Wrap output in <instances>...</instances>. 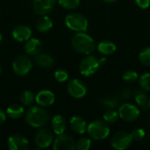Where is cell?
<instances>
[{"mask_svg": "<svg viewBox=\"0 0 150 150\" xmlns=\"http://www.w3.org/2000/svg\"><path fill=\"white\" fill-rule=\"evenodd\" d=\"M71 46L75 51L83 54H91L96 49L94 40L85 32H77L71 38Z\"/></svg>", "mask_w": 150, "mask_h": 150, "instance_id": "6da1fadb", "label": "cell"}, {"mask_svg": "<svg viewBox=\"0 0 150 150\" xmlns=\"http://www.w3.org/2000/svg\"><path fill=\"white\" fill-rule=\"evenodd\" d=\"M48 120L49 113L42 106H32L25 112V121L32 127H43Z\"/></svg>", "mask_w": 150, "mask_h": 150, "instance_id": "7a4b0ae2", "label": "cell"}, {"mask_svg": "<svg viewBox=\"0 0 150 150\" xmlns=\"http://www.w3.org/2000/svg\"><path fill=\"white\" fill-rule=\"evenodd\" d=\"M87 134L88 135L97 141L105 140L110 134V127L108 123L105 120H96L91 121L87 126Z\"/></svg>", "mask_w": 150, "mask_h": 150, "instance_id": "3957f363", "label": "cell"}, {"mask_svg": "<svg viewBox=\"0 0 150 150\" xmlns=\"http://www.w3.org/2000/svg\"><path fill=\"white\" fill-rule=\"evenodd\" d=\"M105 62V58L98 60L97 57L88 54L79 63V71L84 76H91L94 75L99 69V67Z\"/></svg>", "mask_w": 150, "mask_h": 150, "instance_id": "277c9868", "label": "cell"}, {"mask_svg": "<svg viewBox=\"0 0 150 150\" xmlns=\"http://www.w3.org/2000/svg\"><path fill=\"white\" fill-rule=\"evenodd\" d=\"M65 24L70 30L77 32H85L88 28L87 18L80 13L73 12L67 15L65 18Z\"/></svg>", "mask_w": 150, "mask_h": 150, "instance_id": "5b68a950", "label": "cell"}, {"mask_svg": "<svg viewBox=\"0 0 150 150\" xmlns=\"http://www.w3.org/2000/svg\"><path fill=\"white\" fill-rule=\"evenodd\" d=\"M118 112L120 118L127 122H133L136 120L141 114L139 107L130 103H124L120 106Z\"/></svg>", "mask_w": 150, "mask_h": 150, "instance_id": "8992f818", "label": "cell"}, {"mask_svg": "<svg viewBox=\"0 0 150 150\" xmlns=\"http://www.w3.org/2000/svg\"><path fill=\"white\" fill-rule=\"evenodd\" d=\"M33 62L29 57L25 55H19L16 57L12 62V69L14 73L19 76L27 75L32 69Z\"/></svg>", "mask_w": 150, "mask_h": 150, "instance_id": "52a82bcc", "label": "cell"}, {"mask_svg": "<svg viewBox=\"0 0 150 150\" xmlns=\"http://www.w3.org/2000/svg\"><path fill=\"white\" fill-rule=\"evenodd\" d=\"M133 142L134 141L132 139L131 134L127 132L120 131V132L116 133L112 136L111 140V144L114 149L125 150L131 146Z\"/></svg>", "mask_w": 150, "mask_h": 150, "instance_id": "ba28073f", "label": "cell"}, {"mask_svg": "<svg viewBox=\"0 0 150 150\" xmlns=\"http://www.w3.org/2000/svg\"><path fill=\"white\" fill-rule=\"evenodd\" d=\"M87 87L83 82L79 79H72L67 85V91L74 98H82L87 94Z\"/></svg>", "mask_w": 150, "mask_h": 150, "instance_id": "9c48e42d", "label": "cell"}, {"mask_svg": "<svg viewBox=\"0 0 150 150\" xmlns=\"http://www.w3.org/2000/svg\"><path fill=\"white\" fill-rule=\"evenodd\" d=\"M35 144L39 149H47L48 148L54 141L52 132L47 128L40 127L35 134Z\"/></svg>", "mask_w": 150, "mask_h": 150, "instance_id": "30bf717a", "label": "cell"}, {"mask_svg": "<svg viewBox=\"0 0 150 150\" xmlns=\"http://www.w3.org/2000/svg\"><path fill=\"white\" fill-rule=\"evenodd\" d=\"M53 149L54 150H74L76 149V142L71 136L62 134L57 135L54 141Z\"/></svg>", "mask_w": 150, "mask_h": 150, "instance_id": "8fae6325", "label": "cell"}, {"mask_svg": "<svg viewBox=\"0 0 150 150\" xmlns=\"http://www.w3.org/2000/svg\"><path fill=\"white\" fill-rule=\"evenodd\" d=\"M7 146L11 150H25L29 147V141L23 135L14 134L8 138Z\"/></svg>", "mask_w": 150, "mask_h": 150, "instance_id": "7c38bea8", "label": "cell"}, {"mask_svg": "<svg viewBox=\"0 0 150 150\" xmlns=\"http://www.w3.org/2000/svg\"><path fill=\"white\" fill-rule=\"evenodd\" d=\"M55 4V0H33V7L34 11L40 16L50 13Z\"/></svg>", "mask_w": 150, "mask_h": 150, "instance_id": "4fadbf2b", "label": "cell"}, {"mask_svg": "<svg viewBox=\"0 0 150 150\" xmlns=\"http://www.w3.org/2000/svg\"><path fill=\"white\" fill-rule=\"evenodd\" d=\"M55 96L54 94L48 90H42L37 93L35 96L36 103L42 107H48L54 103Z\"/></svg>", "mask_w": 150, "mask_h": 150, "instance_id": "5bb4252c", "label": "cell"}, {"mask_svg": "<svg viewBox=\"0 0 150 150\" xmlns=\"http://www.w3.org/2000/svg\"><path fill=\"white\" fill-rule=\"evenodd\" d=\"M11 35L14 40L17 41L22 42V41H26L29 40L32 36V29L25 25H19L14 27L12 30Z\"/></svg>", "mask_w": 150, "mask_h": 150, "instance_id": "9a60e30c", "label": "cell"}, {"mask_svg": "<svg viewBox=\"0 0 150 150\" xmlns=\"http://www.w3.org/2000/svg\"><path fill=\"white\" fill-rule=\"evenodd\" d=\"M42 44L39 39L30 38L26 40L25 44V51L27 54L32 56H36L38 54L41 52Z\"/></svg>", "mask_w": 150, "mask_h": 150, "instance_id": "2e32d148", "label": "cell"}, {"mask_svg": "<svg viewBox=\"0 0 150 150\" xmlns=\"http://www.w3.org/2000/svg\"><path fill=\"white\" fill-rule=\"evenodd\" d=\"M69 125L71 129L78 134H83L87 131V123L85 120L80 116H74L70 119Z\"/></svg>", "mask_w": 150, "mask_h": 150, "instance_id": "e0dca14e", "label": "cell"}, {"mask_svg": "<svg viewBox=\"0 0 150 150\" xmlns=\"http://www.w3.org/2000/svg\"><path fill=\"white\" fill-rule=\"evenodd\" d=\"M52 128L56 135L64 134L67 129V123L65 119L62 115H55L52 120Z\"/></svg>", "mask_w": 150, "mask_h": 150, "instance_id": "ac0fdd59", "label": "cell"}, {"mask_svg": "<svg viewBox=\"0 0 150 150\" xmlns=\"http://www.w3.org/2000/svg\"><path fill=\"white\" fill-rule=\"evenodd\" d=\"M52 27H53V21L47 15L41 16L40 18H39V19L36 22V29L40 33H47L50 31Z\"/></svg>", "mask_w": 150, "mask_h": 150, "instance_id": "d6986e66", "label": "cell"}, {"mask_svg": "<svg viewBox=\"0 0 150 150\" xmlns=\"http://www.w3.org/2000/svg\"><path fill=\"white\" fill-rule=\"evenodd\" d=\"M35 62L37 63V65L39 67L47 69V68H50L54 65V58L45 53H40L36 55L35 57Z\"/></svg>", "mask_w": 150, "mask_h": 150, "instance_id": "ffe728a7", "label": "cell"}, {"mask_svg": "<svg viewBox=\"0 0 150 150\" xmlns=\"http://www.w3.org/2000/svg\"><path fill=\"white\" fill-rule=\"evenodd\" d=\"M134 100L137 105L142 109H148L149 108V98L145 91L143 90H137L134 93Z\"/></svg>", "mask_w": 150, "mask_h": 150, "instance_id": "44dd1931", "label": "cell"}, {"mask_svg": "<svg viewBox=\"0 0 150 150\" xmlns=\"http://www.w3.org/2000/svg\"><path fill=\"white\" fill-rule=\"evenodd\" d=\"M97 48L100 54H102L104 55H111L115 53L117 47L113 42H112L110 40H104V41H101L98 45Z\"/></svg>", "mask_w": 150, "mask_h": 150, "instance_id": "7402d4cb", "label": "cell"}, {"mask_svg": "<svg viewBox=\"0 0 150 150\" xmlns=\"http://www.w3.org/2000/svg\"><path fill=\"white\" fill-rule=\"evenodd\" d=\"M24 107L18 104H12L9 105L8 108L6 109V115L12 120H18L21 118L24 115Z\"/></svg>", "mask_w": 150, "mask_h": 150, "instance_id": "603a6c76", "label": "cell"}, {"mask_svg": "<svg viewBox=\"0 0 150 150\" xmlns=\"http://www.w3.org/2000/svg\"><path fill=\"white\" fill-rule=\"evenodd\" d=\"M120 102L119 97L112 95H106L100 99V104L106 109H114L118 106Z\"/></svg>", "mask_w": 150, "mask_h": 150, "instance_id": "cb8c5ba5", "label": "cell"}, {"mask_svg": "<svg viewBox=\"0 0 150 150\" xmlns=\"http://www.w3.org/2000/svg\"><path fill=\"white\" fill-rule=\"evenodd\" d=\"M119 118V112L114 109H107L103 115L104 120L108 124H113L117 122Z\"/></svg>", "mask_w": 150, "mask_h": 150, "instance_id": "d4e9b609", "label": "cell"}, {"mask_svg": "<svg viewBox=\"0 0 150 150\" xmlns=\"http://www.w3.org/2000/svg\"><path fill=\"white\" fill-rule=\"evenodd\" d=\"M34 95L30 91H24L20 95V101L24 106H31L33 103L34 102Z\"/></svg>", "mask_w": 150, "mask_h": 150, "instance_id": "484cf974", "label": "cell"}, {"mask_svg": "<svg viewBox=\"0 0 150 150\" xmlns=\"http://www.w3.org/2000/svg\"><path fill=\"white\" fill-rule=\"evenodd\" d=\"M139 84L142 90L150 92V72L144 73L139 78Z\"/></svg>", "mask_w": 150, "mask_h": 150, "instance_id": "4316f807", "label": "cell"}, {"mask_svg": "<svg viewBox=\"0 0 150 150\" xmlns=\"http://www.w3.org/2000/svg\"><path fill=\"white\" fill-rule=\"evenodd\" d=\"M58 4L66 10H73L80 4V0H58Z\"/></svg>", "mask_w": 150, "mask_h": 150, "instance_id": "83f0119b", "label": "cell"}, {"mask_svg": "<svg viewBox=\"0 0 150 150\" xmlns=\"http://www.w3.org/2000/svg\"><path fill=\"white\" fill-rule=\"evenodd\" d=\"M91 146V141L90 138L83 137L79 139L76 142V149L77 150H89Z\"/></svg>", "mask_w": 150, "mask_h": 150, "instance_id": "f1b7e54d", "label": "cell"}, {"mask_svg": "<svg viewBox=\"0 0 150 150\" xmlns=\"http://www.w3.org/2000/svg\"><path fill=\"white\" fill-rule=\"evenodd\" d=\"M139 60L143 65L150 66V47H145L141 51L139 54Z\"/></svg>", "mask_w": 150, "mask_h": 150, "instance_id": "f546056e", "label": "cell"}, {"mask_svg": "<svg viewBox=\"0 0 150 150\" xmlns=\"http://www.w3.org/2000/svg\"><path fill=\"white\" fill-rule=\"evenodd\" d=\"M122 78H123V80L126 83H135L138 80L139 76H138L137 72L134 71V70H127V71H126L123 74Z\"/></svg>", "mask_w": 150, "mask_h": 150, "instance_id": "4dcf8cb0", "label": "cell"}, {"mask_svg": "<svg viewBox=\"0 0 150 150\" xmlns=\"http://www.w3.org/2000/svg\"><path fill=\"white\" fill-rule=\"evenodd\" d=\"M130 134H131L133 141H135V142H141L142 140L145 138V135H146V133L142 128H135Z\"/></svg>", "mask_w": 150, "mask_h": 150, "instance_id": "1f68e13d", "label": "cell"}, {"mask_svg": "<svg viewBox=\"0 0 150 150\" xmlns=\"http://www.w3.org/2000/svg\"><path fill=\"white\" fill-rule=\"evenodd\" d=\"M54 78L59 83H64L69 79V74L65 69H59L55 70V72H54Z\"/></svg>", "mask_w": 150, "mask_h": 150, "instance_id": "d6a6232c", "label": "cell"}, {"mask_svg": "<svg viewBox=\"0 0 150 150\" xmlns=\"http://www.w3.org/2000/svg\"><path fill=\"white\" fill-rule=\"evenodd\" d=\"M134 95V92L133 91L130 89V88H125V89H122L120 91V94H119V98L120 100L122 99V100H127L129 98H131Z\"/></svg>", "mask_w": 150, "mask_h": 150, "instance_id": "836d02e7", "label": "cell"}, {"mask_svg": "<svg viewBox=\"0 0 150 150\" xmlns=\"http://www.w3.org/2000/svg\"><path fill=\"white\" fill-rule=\"evenodd\" d=\"M135 3L142 9H148L150 6V0H135Z\"/></svg>", "mask_w": 150, "mask_h": 150, "instance_id": "e575fe53", "label": "cell"}, {"mask_svg": "<svg viewBox=\"0 0 150 150\" xmlns=\"http://www.w3.org/2000/svg\"><path fill=\"white\" fill-rule=\"evenodd\" d=\"M6 112H4L2 109H0V125L4 124L6 120Z\"/></svg>", "mask_w": 150, "mask_h": 150, "instance_id": "d590c367", "label": "cell"}, {"mask_svg": "<svg viewBox=\"0 0 150 150\" xmlns=\"http://www.w3.org/2000/svg\"><path fill=\"white\" fill-rule=\"evenodd\" d=\"M104 2H106V3H114L115 1L117 0H103Z\"/></svg>", "mask_w": 150, "mask_h": 150, "instance_id": "8d00e7d4", "label": "cell"}, {"mask_svg": "<svg viewBox=\"0 0 150 150\" xmlns=\"http://www.w3.org/2000/svg\"><path fill=\"white\" fill-rule=\"evenodd\" d=\"M2 40H3V36H2V34L0 33V42L2 41Z\"/></svg>", "mask_w": 150, "mask_h": 150, "instance_id": "74e56055", "label": "cell"}, {"mask_svg": "<svg viewBox=\"0 0 150 150\" xmlns=\"http://www.w3.org/2000/svg\"><path fill=\"white\" fill-rule=\"evenodd\" d=\"M2 74V67H1V65H0V75Z\"/></svg>", "mask_w": 150, "mask_h": 150, "instance_id": "f35d334b", "label": "cell"}, {"mask_svg": "<svg viewBox=\"0 0 150 150\" xmlns=\"http://www.w3.org/2000/svg\"><path fill=\"white\" fill-rule=\"evenodd\" d=\"M149 108L150 109V98H149Z\"/></svg>", "mask_w": 150, "mask_h": 150, "instance_id": "ab89813d", "label": "cell"}, {"mask_svg": "<svg viewBox=\"0 0 150 150\" xmlns=\"http://www.w3.org/2000/svg\"><path fill=\"white\" fill-rule=\"evenodd\" d=\"M149 121H150V120H149Z\"/></svg>", "mask_w": 150, "mask_h": 150, "instance_id": "60d3db41", "label": "cell"}]
</instances>
